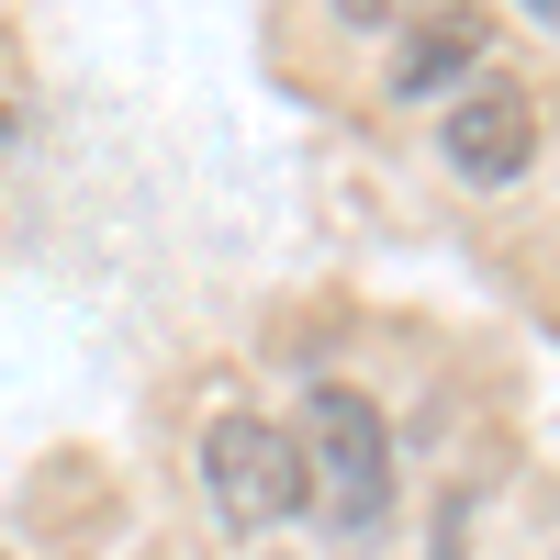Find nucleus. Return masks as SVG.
<instances>
[{
	"label": "nucleus",
	"instance_id": "nucleus-1",
	"mask_svg": "<svg viewBox=\"0 0 560 560\" xmlns=\"http://www.w3.org/2000/svg\"><path fill=\"white\" fill-rule=\"evenodd\" d=\"M303 471H314V504L337 538H382L393 527V427L359 382H314L303 393Z\"/></svg>",
	"mask_w": 560,
	"mask_h": 560
},
{
	"label": "nucleus",
	"instance_id": "nucleus-5",
	"mask_svg": "<svg viewBox=\"0 0 560 560\" xmlns=\"http://www.w3.org/2000/svg\"><path fill=\"white\" fill-rule=\"evenodd\" d=\"M325 12H337L348 34H393V23H404V0H325Z\"/></svg>",
	"mask_w": 560,
	"mask_h": 560
},
{
	"label": "nucleus",
	"instance_id": "nucleus-6",
	"mask_svg": "<svg viewBox=\"0 0 560 560\" xmlns=\"http://www.w3.org/2000/svg\"><path fill=\"white\" fill-rule=\"evenodd\" d=\"M527 12H560V0H527Z\"/></svg>",
	"mask_w": 560,
	"mask_h": 560
},
{
	"label": "nucleus",
	"instance_id": "nucleus-2",
	"mask_svg": "<svg viewBox=\"0 0 560 560\" xmlns=\"http://www.w3.org/2000/svg\"><path fill=\"white\" fill-rule=\"evenodd\" d=\"M191 471H202V504H213L236 538H269V527H292L303 504H314L303 438L269 427V415H213L202 448H191Z\"/></svg>",
	"mask_w": 560,
	"mask_h": 560
},
{
	"label": "nucleus",
	"instance_id": "nucleus-4",
	"mask_svg": "<svg viewBox=\"0 0 560 560\" xmlns=\"http://www.w3.org/2000/svg\"><path fill=\"white\" fill-rule=\"evenodd\" d=\"M482 45H493V23L459 0V12H438V23H415L404 45H393V102H438V90H471V68H482Z\"/></svg>",
	"mask_w": 560,
	"mask_h": 560
},
{
	"label": "nucleus",
	"instance_id": "nucleus-3",
	"mask_svg": "<svg viewBox=\"0 0 560 560\" xmlns=\"http://www.w3.org/2000/svg\"><path fill=\"white\" fill-rule=\"evenodd\" d=\"M438 158H448L459 179H471V191H516V179L538 168V102H527V79L482 68V79L448 102V124H438Z\"/></svg>",
	"mask_w": 560,
	"mask_h": 560
}]
</instances>
